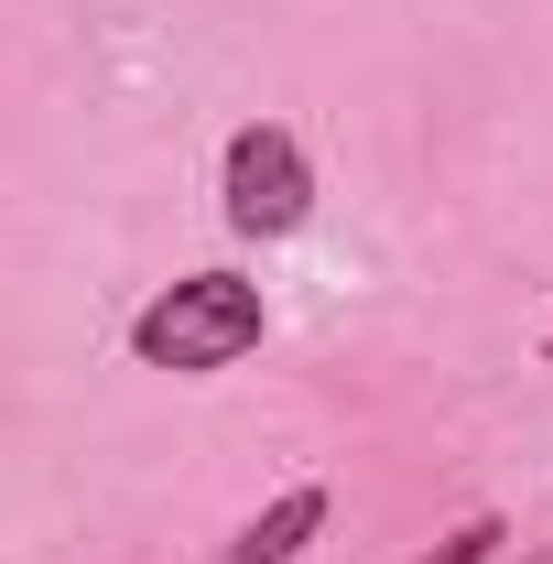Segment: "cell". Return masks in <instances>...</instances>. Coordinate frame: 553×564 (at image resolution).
Instances as JSON below:
<instances>
[{
    "mask_svg": "<svg viewBox=\"0 0 553 564\" xmlns=\"http://www.w3.org/2000/svg\"><path fill=\"white\" fill-rule=\"evenodd\" d=\"M261 337H272V304H261L250 272H185L131 315V358L141 369H174V380H217Z\"/></svg>",
    "mask_w": 553,
    "mask_h": 564,
    "instance_id": "obj_1",
    "label": "cell"
},
{
    "mask_svg": "<svg viewBox=\"0 0 553 564\" xmlns=\"http://www.w3.org/2000/svg\"><path fill=\"white\" fill-rule=\"evenodd\" d=\"M217 217L239 239H293L315 217V163H304V141L282 120H239L228 131V152H217Z\"/></svg>",
    "mask_w": 553,
    "mask_h": 564,
    "instance_id": "obj_2",
    "label": "cell"
},
{
    "mask_svg": "<svg viewBox=\"0 0 553 564\" xmlns=\"http://www.w3.org/2000/svg\"><path fill=\"white\" fill-rule=\"evenodd\" d=\"M326 510H337V499L304 478V489H282V499H272V510H261V521H250V532H239V543H228L217 564H293L304 543H315V532H326Z\"/></svg>",
    "mask_w": 553,
    "mask_h": 564,
    "instance_id": "obj_3",
    "label": "cell"
},
{
    "mask_svg": "<svg viewBox=\"0 0 553 564\" xmlns=\"http://www.w3.org/2000/svg\"><path fill=\"white\" fill-rule=\"evenodd\" d=\"M488 543H499V521H456V532H445L423 564H488Z\"/></svg>",
    "mask_w": 553,
    "mask_h": 564,
    "instance_id": "obj_4",
    "label": "cell"
},
{
    "mask_svg": "<svg viewBox=\"0 0 553 564\" xmlns=\"http://www.w3.org/2000/svg\"><path fill=\"white\" fill-rule=\"evenodd\" d=\"M543 564H553V554H543Z\"/></svg>",
    "mask_w": 553,
    "mask_h": 564,
    "instance_id": "obj_5",
    "label": "cell"
}]
</instances>
